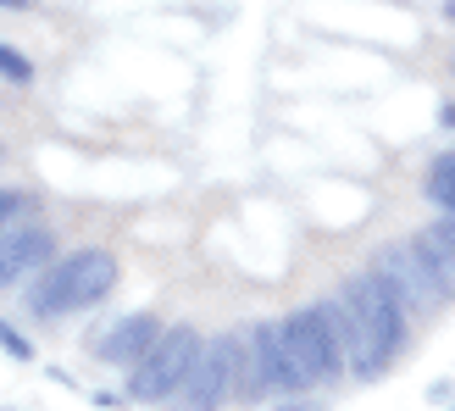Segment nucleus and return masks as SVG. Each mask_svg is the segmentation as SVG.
Wrapping results in <instances>:
<instances>
[{"mask_svg":"<svg viewBox=\"0 0 455 411\" xmlns=\"http://www.w3.org/2000/svg\"><path fill=\"white\" fill-rule=\"evenodd\" d=\"M234 373H239V345L234 339H206L189 378L172 390V411H217L234 395Z\"/></svg>","mask_w":455,"mask_h":411,"instance_id":"obj_5","label":"nucleus"},{"mask_svg":"<svg viewBox=\"0 0 455 411\" xmlns=\"http://www.w3.org/2000/svg\"><path fill=\"white\" fill-rule=\"evenodd\" d=\"M117 284V256L111 250H73V256L61 262H44V278L34 284L28 294V311L34 317H67V311H84L111 294Z\"/></svg>","mask_w":455,"mask_h":411,"instance_id":"obj_2","label":"nucleus"},{"mask_svg":"<svg viewBox=\"0 0 455 411\" xmlns=\"http://www.w3.org/2000/svg\"><path fill=\"white\" fill-rule=\"evenodd\" d=\"M56 256V234H51V228H0V289H6V284H17V278H28V272L34 267H44V262H51Z\"/></svg>","mask_w":455,"mask_h":411,"instance_id":"obj_8","label":"nucleus"},{"mask_svg":"<svg viewBox=\"0 0 455 411\" xmlns=\"http://www.w3.org/2000/svg\"><path fill=\"white\" fill-rule=\"evenodd\" d=\"M278 411H323V400H278Z\"/></svg>","mask_w":455,"mask_h":411,"instance_id":"obj_15","label":"nucleus"},{"mask_svg":"<svg viewBox=\"0 0 455 411\" xmlns=\"http://www.w3.org/2000/svg\"><path fill=\"white\" fill-rule=\"evenodd\" d=\"M439 123H444V128H455V106H439Z\"/></svg>","mask_w":455,"mask_h":411,"instance_id":"obj_16","label":"nucleus"},{"mask_svg":"<svg viewBox=\"0 0 455 411\" xmlns=\"http://www.w3.org/2000/svg\"><path fill=\"white\" fill-rule=\"evenodd\" d=\"M417 250L427 256V267L439 272V284L455 289V212H444V222L427 228V234L417 239Z\"/></svg>","mask_w":455,"mask_h":411,"instance_id":"obj_10","label":"nucleus"},{"mask_svg":"<svg viewBox=\"0 0 455 411\" xmlns=\"http://www.w3.org/2000/svg\"><path fill=\"white\" fill-rule=\"evenodd\" d=\"M339 328H345V345H350V373L355 378H383L389 361L405 345V306L400 294L389 289L372 272V278H350L345 294H339Z\"/></svg>","mask_w":455,"mask_h":411,"instance_id":"obj_1","label":"nucleus"},{"mask_svg":"<svg viewBox=\"0 0 455 411\" xmlns=\"http://www.w3.org/2000/svg\"><path fill=\"white\" fill-rule=\"evenodd\" d=\"M378 278L389 284L395 294H405L411 306H434L444 284H439V272L427 267V256L411 245V250H383V262H378Z\"/></svg>","mask_w":455,"mask_h":411,"instance_id":"obj_7","label":"nucleus"},{"mask_svg":"<svg viewBox=\"0 0 455 411\" xmlns=\"http://www.w3.org/2000/svg\"><path fill=\"white\" fill-rule=\"evenodd\" d=\"M22 212H28V200H22V195H12V189H0V228H6L12 217H22Z\"/></svg>","mask_w":455,"mask_h":411,"instance_id":"obj_14","label":"nucleus"},{"mask_svg":"<svg viewBox=\"0 0 455 411\" xmlns=\"http://www.w3.org/2000/svg\"><path fill=\"white\" fill-rule=\"evenodd\" d=\"M239 373H250L239 383V395H294L300 378L289 367V351H283V334L272 323H256L239 345Z\"/></svg>","mask_w":455,"mask_h":411,"instance_id":"obj_6","label":"nucleus"},{"mask_svg":"<svg viewBox=\"0 0 455 411\" xmlns=\"http://www.w3.org/2000/svg\"><path fill=\"white\" fill-rule=\"evenodd\" d=\"M0 351H6V356H17V361H28V356H34V345H28V339H22L12 323H6V317H0Z\"/></svg>","mask_w":455,"mask_h":411,"instance_id":"obj_13","label":"nucleus"},{"mask_svg":"<svg viewBox=\"0 0 455 411\" xmlns=\"http://www.w3.org/2000/svg\"><path fill=\"white\" fill-rule=\"evenodd\" d=\"M156 334H162V328H156V317L133 311V317L111 323V328L95 339V356H100V361H123V367H133V361L150 351V339H156Z\"/></svg>","mask_w":455,"mask_h":411,"instance_id":"obj_9","label":"nucleus"},{"mask_svg":"<svg viewBox=\"0 0 455 411\" xmlns=\"http://www.w3.org/2000/svg\"><path fill=\"white\" fill-rule=\"evenodd\" d=\"M0 78H12V84H28L34 78V67L22 51H12V44H0Z\"/></svg>","mask_w":455,"mask_h":411,"instance_id":"obj_12","label":"nucleus"},{"mask_svg":"<svg viewBox=\"0 0 455 411\" xmlns=\"http://www.w3.org/2000/svg\"><path fill=\"white\" fill-rule=\"evenodd\" d=\"M278 334H283V351H289V367H294V378H300V390L333 378L339 361H345V328H339L333 306L294 311L289 323H278Z\"/></svg>","mask_w":455,"mask_h":411,"instance_id":"obj_3","label":"nucleus"},{"mask_svg":"<svg viewBox=\"0 0 455 411\" xmlns=\"http://www.w3.org/2000/svg\"><path fill=\"white\" fill-rule=\"evenodd\" d=\"M444 17H450V22H455V0H444Z\"/></svg>","mask_w":455,"mask_h":411,"instance_id":"obj_17","label":"nucleus"},{"mask_svg":"<svg viewBox=\"0 0 455 411\" xmlns=\"http://www.w3.org/2000/svg\"><path fill=\"white\" fill-rule=\"evenodd\" d=\"M200 339L195 328H162L150 339V351L133 361V373H128V395L133 400H172V390L189 378V367H195V356H200Z\"/></svg>","mask_w":455,"mask_h":411,"instance_id":"obj_4","label":"nucleus"},{"mask_svg":"<svg viewBox=\"0 0 455 411\" xmlns=\"http://www.w3.org/2000/svg\"><path fill=\"white\" fill-rule=\"evenodd\" d=\"M427 200L455 212V150H444L434 167H427Z\"/></svg>","mask_w":455,"mask_h":411,"instance_id":"obj_11","label":"nucleus"},{"mask_svg":"<svg viewBox=\"0 0 455 411\" xmlns=\"http://www.w3.org/2000/svg\"><path fill=\"white\" fill-rule=\"evenodd\" d=\"M0 6H28V0H0Z\"/></svg>","mask_w":455,"mask_h":411,"instance_id":"obj_18","label":"nucleus"}]
</instances>
